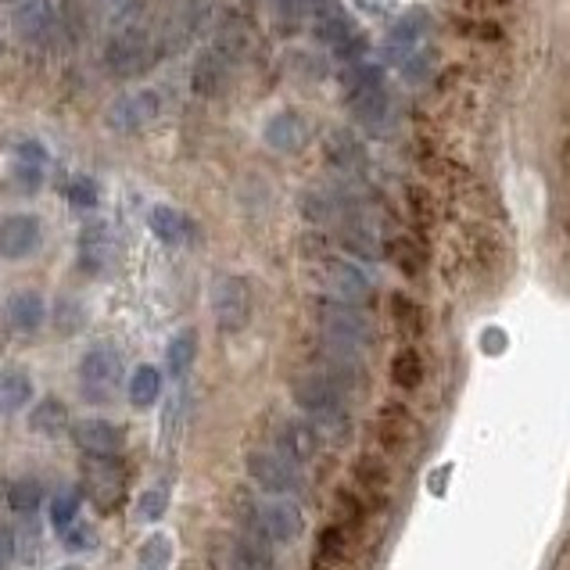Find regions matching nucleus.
<instances>
[{"mask_svg": "<svg viewBox=\"0 0 570 570\" xmlns=\"http://www.w3.org/2000/svg\"><path fill=\"white\" fill-rule=\"evenodd\" d=\"M295 405L305 413V420L313 423L320 442L327 449H345L355 438V420L348 410V395L334 381L323 377L320 370H305L291 384Z\"/></svg>", "mask_w": 570, "mask_h": 570, "instance_id": "nucleus-1", "label": "nucleus"}, {"mask_svg": "<svg viewBox=\"0 0 570 570\" xmlns=\"http://www.w3.org/2000/svg\"><path fill=\"white\" fill-rule=\"evenodd\" d=\"M244 534L252 539H263L269 546H287L298 542L305 531V513L295 499H252L244 502Z\"/></svg>", "mask_w": 570, "mask_h": 570, "instance_id": "nucleus-2", "label": "nucleus"}, {"mask_svg": "<svg viewBox=\"0 0 570 570\" xmlns=\"http://www.w3.org/2000/svg\"><path fill=\"white\" fill-rule=\"evenodd\" d=\"M313 320H316V327L327 334V341H337V345H348L355 352H366L377 345V323H373L370 313H363L360 305H348L337 298H316Z\"/></svg>", "mask_w": 570, "mask_h": 570, "instance_id": "nucleus-3", "label": "nucleus"}, {"mask_svg": "<svg viewBox=\"0 0 570 570\" xmlns=\"http://www.w3.org/2000/svg\"><path fill=\"white\" fill-rule=\"evenodd\" d=\"M244 466H248V478L255 488H263L266 495L273 499H295L305 492V474L298 463L284 460L281 452H269V449H255L248 452V460H244Z\"/></svg>", "mask_w": 570, "mask_h": 570, "instance_id": "nucleus-4", "label": "nucleus"}, {"mask_svg": "<svg viewBox=\"0 0 570 570\" xmlns=\"http://www.w3.org/2000/svg\"><path fill=\"white\" fill-rule=\"evenodd\" d=\"M313 370H320L323 377L334 381L345 395H363L366 391V363L363 352H355L348 345H337V341H323L313 348Z\"/></svg>", "mask_w": 570, "mask_h": 570, "instance_id": "nucleus-5", "label": "nucleus"}, {"mask_svg": "<svg viewBox=\"0 0 570 570\" xmlns=\"http://www.w3.org/2000/svg\"><path fill=\"white\" fill-rule=\"evenodd\" d=\"M252 313H255L252 284L234 273L216 276V284H212V316H216L219 331L226 334L244 331L252 323Z\"/></svg>", "mask_w": 570, "mask_h": 570, "instance_id": "nucleus-6", "label": "nucleus"}, {"mask_svg": "<svg viewBox=\"0 0 570 570\" xmlns=\"http://www.w3.org/2000/svg\"><path fill=\"white\" fill-rule=\"evenodd\" d=\"M79 384H83L90 399L116 395V387L122 384V355L111 345H94L79 360Z\"/></svg>", "mask_w": 570, "mask_h": 570, "instance_id": "nucleus-7", "label": "nucleus"}, {"mask_svg": "<svg viewBox=\"0 0 570 570\" xmlns=\"http://www.w3.org/2000/svg\"><path fill=\"white\" fill-rule=\"evenodd\" d=\"M316 276L337 302H348L360 308L373 302V284L363 276V269H355L345 258H316Z\"/></svg>", "mask_w": 570, "mask_h": 570, "instance_id": "nucleus-8", "label": "nucleus"}, {"mask_svg": "<svg viewBox=\"0 0 570 570\" xmlns=\"http://www.w3.org/2000/svg\"><path fill=\"white\" fill-rule=\"evenodd\" d=\"M323 442L316 428L308 420H298V416H284L281 423H276L273 431V452H281L284 460L298 463V466H308L320 455Z\"/></svg>", "mask_w": 570, "mask_h": 570, "instance_id": "nucleus-9", "label": "nucleus"}, {"mask_svg": "<svg viewBox=\"0 0 570 570\" xmlns=\"http://www.w3.org/2000/svg\"><path fill=\"white\" fill-rule=\"evenodd\" d=\"M87 492L101 510H116L126 495V470L116 455H90L87 463Z\"/></svg>", "mask_w": 570, "mask_h": 570, "instance_id": "nucleus-10", "label": "nucleus"}, {"mask_svg": "<svg viewBox=\"0 0 570 570\" xmlns=\"http://www.w3.org/2000/svg\"><path fill=\"white\" fill-rule=\"evenodd\" d=\"M43 223L32 212H8L0 216V258H26L40 248Z\"/></svg>", "mask_w": 570, "mask_h": 570, "instance_id": "nucleus-11", "label": "nucleus"}, {"mask_svg": "<svg viewBox=\"0 0 570 570\" xmlns=\"http://www.w3.org/2000/svg\"><path fill=\"white\" fill-rule=\"evenodd\" d=\"M14 22H19L22 40L47 47V43H55L61 32V11L51 4V0H26L19 14H14Z\"/></svg>", "mask_w": 570, "mask_h": 570, "instance_id": "nucleus-12", "label": "nucleus"}, {"mask_svg": "<svg viewBox=\"0 0 570 570\" xmlns=\"http://www.w3.org/2000/svg\"><path fill=\"white\" fill-rule=\"evenodd\" d=\"M72 438H76V445L90 455H119L126 445V431L119 428V423L101 420V416L79 420L72 428Z\"/></svg>", "mask_w": 570, "mask_h": 570, "instance_id": "nucleus-13", "label": "nucleus"}, {"mask_svg": "<svg viewBox=\"0 0 570 570\" xmlns=\"http://www.w3.org/2000/svg\"><path fill=\"white\" fill-rule=\"evenodd\" d=\"M47 320V305L37 291H14L4 305V323L14 334H37Z\"/></svg>", "mask_w": 570, "mask_h": 570, "instance_id": "nucleus-14", "label": "nucleus"}, {"mask_svg": "<svg viewBox=\"0 0 570 570\" xmlns=\"http://www.w3.org/2000/svg\"><path fill=\"white\" fill-rule=\"evenodd\" d=\"M413 434H416V420H413L410 410H405V405L387 402L384 410L377 413V438H381L384 449L405 452V445H410Z\"/></svg>", "mask_w": 570, "mask_h": 570, "instance_id": "nucleus-15", "label": "nucleus"}, {"mask_svg": "<svg viewBox=\"0 0 570 570\" xmlns=\"http://www.w3.org/2000/svg\"><path fill=\"white\" fill-rule=\"evenodd\" d=\"M79 266L94 276H101L116 266V244H111L105 226H90V230H83V237H79Z\"/></svg>", "mask_w": 570, "mask_h": 570, "instance_id": "nucleus-16", "label": "nucleus"}, {"mask_svg": "<svg viewBox=\"0 0 570 570\" xmlns=\"http://www.w3.org/2000/svg\"><path fill=\"white\" fill-rule=\"evenodd\" d=\"M352 481H355L360 492H366L373 499H387L391 495V466L373 452H363L360 460L352 463Z\"/></svg>", "mask_w": 570, "mask_h": 570, "instance_id": "nucleus-17", "label": "nucleus"}, {"mask_svg": "<svg viewBox=\"0 0 570 570\" xmlns=\"http://www.w3.org/2000/svg\"><path fill=\"white\" fill-rule=\"evenodd\" d=\"M32 402V377L22 366H4L0 370V413H22Z\"/></svg>", "mask_w": 570, "mask_h": 570, "instance_id": "nucleus-18", "label": "nucleus"}, {"mask_svg": "<svg viewBox=\"0 0 570 570\" xmlns=\"http://www.w3.org/2000/svg\"><path fill=\"white\" fill-rule=\"evenodd\" d=\"M230 567L234 570H276V552L269 542L240 534L230 546Z\"/></svg>", "mask_w": 570, "mask_h": 570, "instance_id": "nucleus-19", "label": "nucleus"}, {"mask_svg": "<svg viewBox=\"0 0 570 570\" xmlns=\"http://www.w3.org/2000/svg\"><path fill=\"white\" fill-rule=\"evenodd\" d=\"M29 428L37 431L40 438H61L65 431L72 428V420H69V405H65L61 399H43L32 405V413H29Z\"/></svg>", "mask_w": 570, "mask_h": 570, "instance_id": "nucleus-20", "label": "nucleus"}, {"mask_svg": "<svg viewBox=\"0 0 570 570\" xmlns=\"http://www.w3.org/2000/svg\"><path fill=\"white\" fill-rule=\"evenodd\" d=\"M155 97L151 94H134V97H122V101L111 108V126H119V129H140V126H148L155 119Z\"/></svg>", "mask_w": 570, "mask_h": 570, "instance_id": "nucleus-21", "label": "nucleus"}, {"mask_svg": "<svg viewBox=\"0 0 570 570\" xmlns=\"http://www.w3.org/2000/svg\"><path fill=\"white\" fill-rule=\"evenodd\" d=\"M391 320H395V331L405 337V345H413V341L423 337V331H428V313H423L410 295L391 298Z\"/></svg>", "mask_w": 570, "mask_h": 570, "instance_id": "nucleus-22", "label": "nucleus"}, {"mask_svg": "<svg viewBox=\"0 0 570 570\" xmlns=\"http://www.w3.org/2000/svg\"><path fill=\"white\" fill-rule=\"evenodd\" d=\"M148 223H151L155 237H158V240H166V244H184V240L194 237V223H190L187 216H180L176 208H169V205L151 208Z\"/></svg>", "mask_w": 570, "mask_h": 570, "instance_id": "nucleus-23", "label": "nucleus"}, {"mask_svg": "<svg viewBox=\"0 0 570 570\" xmlns=\"http://www.w3.org/2000/svg\"><path fill=\"white\" fill-rule=\"evenodd\" d=\"M194 363H198V331H180V334L169 341V348H166V370H169V377L184 381Z\"/></svg>", "mask_w": 570, "mask_h": 570, "instance_id": "nucleus-24", "label": "nucleus"}, {"mask_svg": "<svg viewBox=\"0 0 570 570\" xmlns=\"http://www.w3.org/2000/svg\"><path fill=\"white\" fill-rule=\"evenodd\" d=\"M391 384L402 391H416L423 384V355L413 345H405L395 360H391Z\"/></svg>", "mask_w": 570, "mask_h": 570, "instance_id": "nucleus-25", "label": "nucleus"}, {"mask_svg": "<svg viewBox=\"0 0 570 570\" xmlns=\"http://www.w3.org/2000/svg\"><path fill=\"white\" fill-rule=\"evenodd\" d=\"M158 399H161V373L155 366H137L134 377H129V402L137 410H151Z\"/></svg>", "mask_w": 570, "mask_h": 570, "instance_id": "nucleus-26", "label": "nucleus"}, {"mask_svg": "<svg viewBox=\"0 0 570 570\" xmlns=\"http://www.w3.org/2000/svg\"><path fill=\"white\" fill-rule=\"evenodd\" d=\"M345 552H348V531L341 528V524H327L320 531V539H316V563L323 567H334L345 560Z\"/></svg>", "mask_w": 570, "mask_h": 570, "instance_id": "nucleus-27", "label": "nucleus"}, {"mask_svg": "<svg viewBox=\"0 0 570 570\" xmlns=\"http://www.w3.org/2000/svg\"><path fill=\"white\" fill-rule=\"evenodd\" d=\"M334 524H341L348 534H355V531H363V524H366V507H363V499L355 495V492H337V499H334Z\"/></svg>", "mask_w": 570, "mask_h": 570, "instance_id": "nucleus-28", "label": "nucleus"}, {"mask_svg": "<svg viewBox=\"0 0 570 570\" xmlns=\"http://www.w3.org/2000/svg\"><path fill=\"white\" fill-rule=\"evenodd\" d=\"M169 499H173L169 481H155L148 492H140V499H137V520H144V524H155V520L166 517Z\"/></svg>", "mask_w": 570, "mask_h": 570, "instance_id": "nucleus-29", "label": "nucleus"}, {"mask_svg": "<svg viewBox=\"0 0 570 570\" xmlns=\"http://www.w3.org/2000/svg\"><path fill=\"white\" fill-rule=\"evenodd\" d=\"M79 520V492H61L51 499V524L58 534H65Z\"/></svg>", "mask_w": 570, "mask_h": 570, "instance_id": "nucleus-30", "label": "nucleus"}, {"mask_svg": "<svg viewBox=\"0 0 570 570\" xmlns=\"http://www.w3.org/2000/svg\"><path fill=\"white\" fill-rule=\"evenodd\" d=\"M40 499H43V488L37 481H14L11 484V495H8L14 513H32V510L40 507Z\"/></svg>", "mask_w": 570, "mask_h": 570, "instance_id": "nucleus-31", "label": "nucleus"}, {"mask_svg": "<svg viewBox=\"0 0 570 570\" xmlns=\"http://www.w3.org/2000/svg\"><path fill=\"white\" fill-rule=\"evenodd\" d=\"M69 202L76 205V208H94L97 205V184L90 180V176H76V180L69 184Z\"/></svg>", "mask_w": 570, "mask_h": 570, "instance_id": "nucleus-32", "label": "nucleus"}, {"mask_svg": "<svg viewBox=\"0 0 570 570\" xmlns=\"http://www.w3.org/2000/svg\"><path fill=\"white\" fill-rule=\"evenodd\" d=\"M61 539H65V546H69V549L83 552V549H94L97 546V531L90 524H83V520H76V524L65 531Z\"/></svg>", "mask_w": 570, "mask_h": 570, "instance_id": "nucleus-33", "label": "nucleus"}, {"mask_svg": "<svg viewBox=\"0 0 570 570\" xmlns=\"http://www.w3.org/2000/svg\"><path fill=\"white\" fill-rule=\"evenodd\" d=\"M391 252H395V263H399V269L402 273H410V276H416L420 269H423V255L413 248V244H395V248H391Z\"/></svg>", "mask_w": 570, "mask_h": 570, "instance_id": "nucleus-34", "label": "nucleus"}, {"mask_svg": "<svg viewBox=\"0 0 570 570\" xmlns=\"http://www.w3.org/2000/svg\"><path fill=\"white\" fill-rule=\"evenodd\" d=\"M14 557H19V542H14V531L11 528H0V570L11 567Z\"/></svg>", "mask_w": 570, "mask_h": 570, "instance_id": "nucleus-35", "label": "nucleus"}, {"mask_svg": "<svg viewBox=\"0 0 570 570\" xmlns=\"http://www.w3.org/2000/svg\"><path fill=\"white\" fill-rule=\"evenodd\" d=\"M373 4H381V8H399V4H410V0H373Z\"/></svg>", "mask_w": 570, "mask_h": 570, "instance_id": "nucleus-36", "label": "nucleus"}, {"mask_svg": "<svg viewBox=\"0 0 570 570\" xmlns=\"http://www.w3.org/2000/svg\"><path fill=\"white\" fill-rule=\"evenodd\" d=\"M137 570H161V567H148V563H137Z\"/></svg>", "mask_w": 570, "mask_h": 570, "instance_id": "nucleus-37", "label": "nucleus"}, {"mask_svg": "<svg viewBox=\"0 0 570 570\" xmlns=\"http://www.w3.org/2000/svg\"><path fill=\"white\" fill-rule=\"evenodd\" d=\"M61 570H79V567H61Z\"/></svg>", "mask_w": 570, "mask_h": 570, "instance_id": "nucleus-38", "label": "nucleus"}]
</instances>
